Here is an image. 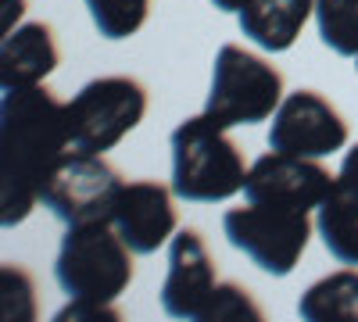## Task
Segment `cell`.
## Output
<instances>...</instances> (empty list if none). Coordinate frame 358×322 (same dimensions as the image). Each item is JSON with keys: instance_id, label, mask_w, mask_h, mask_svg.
Here are the masks:
<instances>
[{"instance_id": "1", "label": "cell", "mask_w": 358, "mask_h": 322, "mask_svg": "<svg viewBox=\"0 0 358 322\" xmlns=\"http://www.w3.org/2000/svg\"><path fill=\"white\" fill-rule=\"evenodd\" d=\"M65 104L47 86L4 90L0 104V222H25L40 204L43 180L69 154Z\"/></svg>"}, {"instance_id": "2", "label": "cell", "mask_w": 358, "mask_h": 322, "mask_svg": "<svg viewBox=\"0 0 358 322\" xmlns=\"http://www.w3.org/2000/svg\"><path fill=\"white\" fill-rule=\"evenodd\" d=\"M54 279L69 294V308L54 322L76 319H118L111 308L133 283V247L118 237L111 219L69 226L54 258Z\"/></svg>"}, {"instance_id": "3", "label": "cell", "mask_w": 358, "mask_h": 322, "mask_svg": "<svg viewBox=\"0 0 358 322\" xmlns=\"http://www.w3.org/2000/svg\"><path fill=\"white\" fill-rule=\"evenodd\" d=\"M169 147H172V193L179 200L215 204L244 190L248 168L241 147L204 111L172 129Z\"/></svg>"}, {"instance_id": "4", "label": "cell", "mask_w": 358, "mask_h": 322, "mask_svg": "<svg viewBox=\"0 0 358 322\" xmlns=\"http://www.w3.org/2000/svg\"><path fill=\"white\" fill-rule=\"evenodd\" d=\"M283 104V75L265 57L222 43L212 61V90L204 101V115L222 129L233 126H255L273 119Z\"/></svg>"}, {"instance_id": "5", "label": "cell", "mask_w": 358, "mask_h": 322, "mask_svg": "<svg viewBox=\"0 0 358 322\" xmlns=\"http://www.w3.org/2000/svg\"><path fill=\"white\" fill-rule=\"evenodd\" d=\"M147 115V90L133 75L90 79L65 104L69 147L83 154H108L118 147Z\"/></svg>"}, {"instance_id": "6", "label": "cell", "mask_w": 358, "mask_h": 322, "mask_svg": "<svg viewBox=\"0 0 358 322\" xmlns=\"http://www.w3.org/2000/svg\"><path fill=\"white\" fill-rule=\"evenodd\" d=\"M226 240L244 251L255 265L268 276H290L312 240L308 212L280 208V204L248 200L244 208H229L222 215Z\"/></svg>"}, {"instance_id": "7", "label": "cell", "mask_w": 358, "mask_h": 322, "mask_svg": "<svg viewBox=\"0 0 358 322\" xmlns=\"http://www.w3.org/2000/svg\"><path fill=\"white\" fill-rule=\"evenodd\" d=\"M118 190H122V175L111 161H104V154L69 151L43 180L40 204L65 226H79L111 219Z\"/></svg>"}, {"instance_id": "8", "label": "cell", "mask_w": 358, "mask_h": 322, "mask_svg": "<svg viewBox=\"0 0 358 322\" xmlns=\"http://www.w3.org/2000/svg\"><path fill=\"white\" fill-rule=\"evenodd\" d=\"M348 147L344 115L319 90L287 94L268 126V151H283L297 158H326Z\"/></svg>"}, {"instance_id": "9", "label": "cell", "mask_w": 358, "mask_h": 322, "mask_svg": "<svg viewBox=\"0 0 358 322\" xmlns=\"http://www.w3.org/2000/svg\"><path fill=\"white\" fill-rule=\"evenodd\" d=\"M337 175H330L319 158H297L283 151H268L248 168L244 197L258 204H280V208L312 212L330 197Z\"/></svg>"}, {"instance_id": "10", "label": "cell", "mask_w": 358, "mask_h": 322, "mask_svg": "<svg viewBox=\"0 0 358 322\" xmlns=\"http://www.w3.org/2000/svg\"><path fill=\"white\" fill-rule=\"evenodd\" d=\"M215 290H219V276L204 237L197 229H179L169 240V276L162 283L165 315L204 322Z\"/></svg>"}, {"instance_id": "11", "label": "cell", "mask_w": 358, "mask_h": 322, "mask_svg": "<svg viewBox=\"0 0 358 322\" xmlns=\"http://www.w3.org/2000/svg\"><path fill=\"white\" fill-rule=\"evenodd\" d=\"M172 197H176L172 186L158 180L122 183L111 208V226L133 247V254H155L179 233V215Z\"/></svg>"}, {"instance_id": "12", "label": "cell", "mask_w": 358, "mask_h": 322, "mask_svg": "<svg viewBox=\"0 0 358 322\" xmlns=\"http://www.w3.org/2000/svg\"><path fill=\"white\" fill-rule=\"evenodd\" d=\"M62 61V50L54 43L47 22H25L0 40V86L22 90V86H40Z\"/></svg>"}, {"instance_id": "13", "label": "cell", "mask_w": 358, "mask_h": 322, "mask_svg": "<svg viewBox=\"0 0 358 322\" xmlns=\"http://www.w3.org/2000/svg\"><path fill=\"white\" fill-rule=\"evenodd\" d=\"M308 15H315V0H248L236 11V22L255 47L283 54L297 43Z\"/></svg>"}, {"instance_id": "14", "label": "cell", "mask_w": 358, "mask_h": 322, "mask_svg": "<svg viewBox=\"0 0 358 322\" xmlns=\"http://www.w3.org/2000/svg\"><path fill=\"white\" fill-rule=\"evenodd\" d=\"M315 229L341 265H358V186L344 183L337 175V183L319 208H315Z\"/></svg>"}, {"instance_id": "15", "label": "cell", "mask_w": 358, "mask_h": 322, "mask_svg": "<svg viewBox=\"0 0 358 322\" xmlns=\"http://www.w3.org/2000/svg\"><path fill=\"white\" fill-rule=\"evenodd\" d=\"M297 315L305 322H358V265L315 279L297 301Z\"/></svg>"}, {"instance_id": "16", "label": "cell", "mask_w": 358, "mask_h": 322, "mask_svg": "<svg viewBox=\"0 0 358 322\" xmlns=\"http://www.w3.org/2000/svg\"><path fill=\"white\" fill-rule=\"evenodd\" d=\"M319 40L341 57L358 54V0H315Z\"/></svg>"}, {"instance_id": "17", "label": "cell", "mask_w": 358, "mask_h": 322, "mask_svg": "<svg viewBox=\"0 0 358 322\" xmlns=\"http://www.w3.org/2000/svg\"><path fill=\"white\" fill-rule=\"evenodd\" d=\"M90 18H94L97 33L104 40H129L136 36L147 15H151V0H83Z\"/></svg>"}, {"instance_id": "18", "label": "cell", "mask_w": 358, "mask_h": 322, "mask_svg": "<svg viewBox=\"0 0 358 322\" xmlns=\"http://www.w3.org/2000/svg\"><path fill=\"white\" fill-rule=\"evenodd\" d=\"M226 319H262V308L255 305L248 286H241V283H219L212 305H208L204 322H226Z\"/></svg>"}, {"instance_id": "19", "label": "cell", "mask_w": 358, "mask_h": 322, "mask_svg": "<svg viewBox=\"0 0 358 322\" xmlns=\"http://www.w3.org/2000/svg\"><path fill=\"white\" fill-rule=\"evenodd\" d=\"M341 180L344 183H351V186H358V143H355V147L344 154V161H341Z\"/></svg>"}, {"instance_id": "20", "label": "cell", "mask_w": 358, "mask_h": 322, "mask_svg": "<svg viewBox=\"0 0 358 322\" xmlns=\"http://www.w3.org/2000/svg\"><path fill=\"white\" fill-rule=\"evenodd\" d=\"M212 4H215L219 11H241V8L248 4V0H212Z\"/></svg>"}, {"instance_id": "21", "label": "cell", "mask_w": 358, "mask_h": 322, "mask_svg": "<svg viewBox=\"0 0 358 322\" xmlns=\"http://www.w3.org/2000/svg\"><path fill=\"white\" fill-rule=\"evenodd\" d=\"M355 68H358V54H355Z\"/></svg>"}]
</instances>
